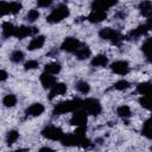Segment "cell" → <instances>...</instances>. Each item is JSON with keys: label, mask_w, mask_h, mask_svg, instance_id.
<instances>
[{"label": "cell", "mask_w": 152, "mask_h": 152, "mask_svg": "<svg viewBox=\"0 0 152 152\" xmlns=\"http://www.w3.org/2000/svg\"><path fill=\"white\" fill-rule=\"evenodd\" d=\"M81 107H82V100H80V99L63 101V102H61V103L55 106L53 114L55 115H59V114H64V113H69V112H75L76 109H78Z\"/></svg>", "instance_id": "obj_1"}, {"label": "cell", "mask_w": 152, "mask_h": 152, "mask_svg": "<svg viewBox=\"0 0 152 152\" xmlns=\"http://www.w3.org/2000/svg\"><path fill=\"white\" fill-rule=\"evenodd\" d=\"M69 15V8L64 5H61L58 7H56L48 17H46V21L51 23V24H56L61 20H63L64 18H66Z\"/></svg>", "instance_id": "obj_2"}, {"label": "cell", "mask_w": 152, "mask_h": 152, "mask_svg": "<svg viewBox=\"0 0 152 152\" xmlns=\"http://www.w3.org/2000/svg\"><path fill=\"white\" fill-rule=\"evenodd\" d=\"M82 107H84L88 114L94 116L101 113V103L96 99H86L84 101H82Z\"/></svg>", "instance_id": "obj_3"}, {"label": "cell", "mask_w": 152, "mask_h": 152, "mask_svg": "<svg viewBox=\"0 0 152 152\" xmlns=\"http://www.w3.org/2000/svg\"><path fill=\"white\" fill-rule=\"evenodd\" d=\"M99 34H100L101 38H103V39H109V40H112L114 44H119V43L122 40V36H121L119 32H116L115 30L110 28V27H103V28H101V31L99 32Z\"/></svg>", "instance_id": "obj_4"}, {"label": "cell", "mask_w": 152, "mask_h": 152, "mask_svg": "<svg viewBox=\"0 0 152 152\" xmlns=\"http://www.w3.org/2000/svg\"><path fill=\"white\" fill-rule=\"evenodd\" d=\"M63 134H64L63 131L58 127H55V126H46L42 131V135L48 138V139H51V140H61Z\"/></svg>", "instance_id": "obj_5"}, {"label": "cell", "mask_w": 152, "mask_h": 152, "mask_svg": "<svg viewBox=\"0 0 152 152\" xmlns=\"http://www.w3.org/2000/svg\"><path fill=\"white\" fill-rule=\"evenodd\" d=\"M38 33V28L34 27V26H31V27H27V26H19V27H15L14 28V33L13 36L19 38V39H23L25 38L26 36H34Z\"/></svg>", "instance_id": "obj_6"}, {"label": "cell", "mask_w": 152, "mask_h": 152, "mask_svg": "<svg viewBox=\"0 0 152 152\" xmlns=\"http://www.w3.org/2000/svg\"><path fill=\"white\" fill-rule=\"evenodd\" d=\"M87 120H88L87 113H86L84 110H78V109H76L75 113L72 114L71 119H70V122H71V125L78 127V126H86Z\"/></svg>", "instance_id": "obj_7"}, {"label": "cell", "mask_w": 152, "mask_h": 152, "mask_svg": "<svg viewBox=\"0 0 152 152\" xmlns=\"http://www.w3.org/2000/svg\"><path fill=\"white\" fill-rule=\"evenodd\" d=\"M80 46H81L80 40L76 39V38H72V37L66 38V39L62 43V45H61L62 50H64V51H66V52H75Z\"/></svg>", "instance_id": "obj_8"}, {"label": "cell", "mask_w": 152, "mask_h": 152, "mask_svg": "<svg viewBox=\"0 0 152 152\" xmlns=\"http://www.w3.org/2000/svg\"><path fill=\"white\" fill-rule=\"evenodd\" d=\"M110 68L115 74H119V75H126L129 71V65L125 61H116L112 63Z\"/></svg>", "instance_id": "obj_9"}, {"label": "cell", "mask_w": 152, "mask_h": 152, "mask_svg": "<svg viewBox=\"0 0 152 152\" xmlns=\"http://www.w3.org/2000/svg\"><path fill=\"white\" fill-rule=\"evenodd\" d=\"M118 2V0H94L91 4L93 10H100V11H104L112 6H114Z\"/></svg>", "instance_id": "obj_10"}, {"label": "cell", "mask_w": 152, "mask_h": 152, "mask_svg": "<svg viewBox=\"0 0 152 152\" xmlns=\"http://www.w3.org/2000/svg\"><path fill=\"white\" fill-rule=\"evenodd\" d=\"M150 30H151V28L147 26V24H146V25H140V26H138L137 28H134L133 31H131V32L127 34V39H137V38H139L140 36L146 34Z\"/></svg>", "instance_id": "obj_11"}, {"label": "cell", "mask_w": 152, "mask_h": 152, "mask_svg": "<svg viewBox=\"0 0 152 152\" xmlns=\"http://www.w3.org/2000/svg\"><path fill=\"white\" fill-rule=\"evenodd\" d=\"M107 18V14L104 11H100V10H93L90 12V14L88 15V20L90 23H101Z\"/></svg>", "instance_id": "obj_12"}, {"label": "cell", "mask_w": 152, "mask_h": 152, "mask_svg": "<svg viewBox=\"0 0 152 152\" xmlns=\"http://www.w3.org/2000/svg\"><path fill=\"white\" fill-rule=\"evenodd\" d=\"M66 91V86L64 83H55L52 87H51V91H50V95H49V99L52 100L55 96L57 95H63L65 94Z\"/></svg>", "instance_id": "obj_13"}, {"label": "cell", "mask_w": 152, "mask_h": 152, "mask_svg": "<svg viewBox=\"0 0 152 152\" xmlns=\"http://www.w3.org/2000/svg\"><path fill=\"white\" fill-rule=\"evenodd\" d=\"M40 82H42V86L48 89V88H51L55 83H56V78L51 75V74H48V72H43L40 75Z\"/></svg>", "instance_id": "obj_14"}, {"label": "cell", "mask_w": 152, "mask_h": 152, "mask_svg": "<svg viewBox=\"0 0 152 152\" xmlns=\"http://www.w3.org/2000/svg\"><path fill=\"white\" fill-rule=\"evenodd\" d=\"M139 10H140V12L144 17L150 18L151 14H152V4H151V1L150 0H142L139 4Z\"/></svg>", "instance_id": "obj_15"}, {"label": "cell", "mask_w": 152, "mask_h": 152, "mask_svg": "<svg viewBox=\"0 0 152 152\" xmlns=\"http://www.w3.org/2000/svg\"><path fill=\"white\" fill-rule=\"evenodd\" d=\"M44 112V106L42 103H33L26 109V114L31 116H38Z\"/></svg>", "instance_id": "obj_16"}, {"label": "cell", "mask_w": 152, "mask_h": 152, "mask_svg": "<svg viewBox=\"0 0 152 152\" xmlns=\"http://www.w3.org/2000/svg\"><path fill=\"white\" fill-rule=\"evenodd\" d=\"M44 43H45V37H44V36H37V37H34V38L30 42L27 49L31 50V51H32V50L40 49V48L44 45Z\"/></svg>", "instance_id": "obj_17"}, {"label": "cell", "mask_w": 152, "mask_h": 152, "mask_svg": "<svg viewBox=\"0 0 152 152\" xmlns=\"http://www.w3.org/2000/svg\"><path fill=\"white\" fill-rule=\"evenodd\" d=\"M61 69H62V66H61V64H59V63H57V62L48 63V64L44 66V70H45V72H48V74H51V75L58 74V72L61 71Z\"/></svg>", "instance_id": "obj_18"}, {"label": "cell", "mask_w": 152, "mask_h": 152, "mask_svg": "<svg viewBox=\"0 0 152 152\" xmlns=\"http://www.w3.org/2000/svg\"><path fill=\"white\" fill-rule=\"evenodd\" d=\"M59 141L64 146H74V145H76V135L75 134H63Z\"/></svg>", "instance_id": "obj_19"}, {"label": "cell", "mask_w": 152, "mask_h": 152, "mask_svg": "<svg viewBox=\"0 0 152 152\" xmlns=\"http://www.w3.org/2000/svg\"><path fill=\"white\" fill-rule=\"evenodd\" d=\"M141 49H142V51H144L146 58L151 62V57H152V39H151V38H147V39L145 40V43L142 44Z\"/></svg>", "instance_id": "obj_20"}, {"label": "cell", "mask_w": 152, "mask_h": 152, "mask_svg": "<svg viewBox=\"0 0 152 152\" xmlns=\"http://www.w3.org/2000/svg\"><path fill=\"white\" fill-rule=\"evenodd\" d=\"M76 57L78 59H87L88 57H90V49L88 46H80L76 51Z\"/></svg>", "instance_id": "obj_21"}, {"label": "cell", "mask_w": 152, "mask_h": 152, "mask_svg": "<svg viewBox=\"0 0 152 152\" xmlns=\"http://www.w3.org/2000/svg\"><path fill=\"white\" fill-rule=\"evenodd\" d=\"M107 63H108V58L104 55H97L91 59L93 66H104Z\"/></svg>", "instance_id": "obj_22"}, {"label": "cell", "mask_w": 152, "mask_h": 152, "mask_svg": "<svg viewBox=\"0 0 152 152\" xmlns=\"http://www.w3.org/2000/svg\"><path fill=\"white\" fill-rule=\"evenodd\" d=\"M14 28H15V27L13 26V24H11L10 21H5V23L2 24V34H4V37L8 38V37L13 36Z\"/></svg>", "instance_id": "obj_23"}, {"label": "cell", "mask_w": 152, "mask_h": 152, "mask_svg": "<svg viewBox=\"0 0 152 152\" xmlns=\"http://www.w3.org/2000/svg\"><path fill=\"white\" fill-rule=\"evenodd\" d=\"M2 103L5 104V107H13V106H15V103H17V97H15V95H13V94L6 95V96L4 97V100H2Z\"/></svg>", "instance_id": "obj_24"}, {"label": "cell", "mask_w": 152, "mask_h": 152, "mask_svg": "<svg viewBox=\"0 0 152 152\" xmlns=\"http://www.w3.org/2000/svg\"><path fill=\"white\" fill-rule=\"evenodd\" d=\"M137 91L141 95H148V93H150V82L139 83L138 87H137Z\"/></svg>", "instance_id": "obj_25"}, {"label": "cell", "mask_w": 152, "mask_h": 152, "mask_svg": "<svg viewBox=\"0 0 152 152\" xmlns=\"http://www.w3.org/2000/svg\"><path fill=\"white\" fill-rule=\"evenodd\" d=\"M18 138H19V133L17 131H10L6 135V142L8 145H12L18 140Z\"/></svg>", "instance_id": "obj_26"}, {"label": "cell", "mask_w": 152, "mask_h": 152, "mask_svg": "<svg viewBox=\"0 0 152 152\" xmlns=\"http://www.w3.org/2000/svg\"><path fill=\"white\" fill-rule=\"evenodd\" d=\"M141 133H142V134H144L146 138H148V139H151V138H152V131H151V120H150V119L145 121Z\"/></svg>", "instance_id": "obj_27"}, {"label": "cell", "mask_w": 152, "mask_h": 152, "mask_svg": "<svg viewBox=\"0 0 152 152\" xmlns=\"http://www.w3.org/2000/svg\"><path fill=\"white\" fill-rule=\"evenodd\" d=\"M118 114H119V116H121V118H129L131 116V109H129V107L128 106H120L119 108H118Z\"/></svg>", "instance_id": "obj_28"}, {"label": "cell", "mask_w": 152, "mask_h": 152, "mask_svg": "<svg viewBox=\"0 0 152 152\" xmlns=\"http://www.w3.org/2000/svg\"><path fill=\"white\" fill-rule=\"evenodd\" d=\"M23 59H24V53H23L21 51L15 50V51L12 52V55H11V61H12V62L19 63V62H21Z\"/></svg>", "instance_id": "obj_29"}, {"label": "cell", "mask_w": 152, "mask_h": 152, "mask_svg": "<svg viewBox=\"0 0 152 152\" xmlns=\"http://www.w3.org/2000/svg\"><path fill=\"white\" fill-rule=\"evenodd\" d=\"M76 88H77V90H78L80 93H82V94H87V93L90 90V87H89V84H88L87 82H78V83L76 84Z\"/></svg>", "instance_id": "obj_30"}, {"label": "cell", "mask_w": 152, "mask_h": 152, "mask_svg": "<svg viewBox=\"0 0 152 152\" xmlns=\"http://www.w3.org/2000/svg\"><path fill=\"white\" fill-rule=\"evenodd\" d=\"M114 88L118 90H125V89L129 88V82H127L125 80H120L114 84Z\"/></svg>", "instance_id": "obj_31"}, {"label": "cell", "mask_w": 152, "mask_h": 152, "mask_svg": "<svg viewBox=\"0 0 152 152\" xmlns=\"http://www.w3.org/2000/svg\"><path fill=\"white\" fill-rule=\"evenodd\" d=\"M10 13V4L6 1H0V15H6Z\"/></svg>", "instance_id": "obj_32"}, {"label": "cell", "mask_w": 152, "mask_h": 152, "mask_svg": "<svg viewBox=\"0 0 152 152\" xmlns=\"http://www.w3.org/2000/svg\"><path fill=\"white\" fill-rule=\"evenodd\" d=\"M20 10H21V4L15 2V1L10 4V13H12V14H17Z\"/></svg>", "instance_id": "obj_33"}, {"label": "cell", "mask_w": 152, "mask_h": 152, "mask_svg": "<svg viewBox=\"0 0 152 152\" xmlns=\"http://www.w3.org/2000/svg\"><path fill=\"white\" fill-rule=\"evenodd\" d=\"M38 17H39V12L37 10H30L27 13V20L28 21H34L38 19Z\"/></svg>", "instance_id": "obj_34"}, {"label": "cell", "mask_w": 152, "mask_h": 152, "mask_svg": "<svg viewBox=\"0 0 152 152\" xmlns=\"http://www.w3.org/2000/svg\"><path fill=\"white\" fill-rule=\"evenodd\" d=\"M38 62L37 61H34V59H30V61H27L26 63H25V69L26 70H31V69H36L37 66H38Z\"/></svg>", "instance_id": "obj_35"}, {"label": "cell", "mask_w": 152, "mask_h": 152, "mask_svg": "<svg viewBox=\"0 0 152 152\" xmlns=\"http://www.w3.org/2000/svg\"><path fill=\"white\" fill-rule=\"evenodd\" d=\"M139 103L146 108V109H150V103H148V96L147 95H142L140 99H139Z\"/></svg>", "instance_id": "obj_36"}, {"label": "cell", "mask_w": 152, "mask_h": 152, "mask_svg": "<svg viewBox=\"0 0 152 152\" xmlns=\"http://www.w3.org/2000/svg\"><path fill=\"white\" fill-rule=\"evenodd\" d=\"M52 1L53 0H37V5L40 7H46V6H50Z\"/></svg>", "instance_id": "obj_37"}, {"label": "cell", "mask_w": 152, "mask_h": 152, "mask_svg": "<svg viewBox=\"0 0 152 152\" xmlns=\"http://www.w3.org/2000/svg\"><path fill=\"white\" fill-rule=\"evenodd\" d=\"M7 77H8L7 72H6L5 70L0 69V82H2V81H5V80H7Z\"/></svg>", "instance_id": "obj_38"}, {"label": "cell", "mask_w": 152, "mask_h": 152, "mask_svg": "<svg viewBox=\"0 0 152 152\" xmlns=\"http://www.w3.org/2000/svg\"><path fill=\"white\" fill-rule=\"evenodd\" d=\"M40 151H53V150L49 148V147H43V148H40Z\"/></svg>", "instance_id": "obj_39"}]
</instances>
